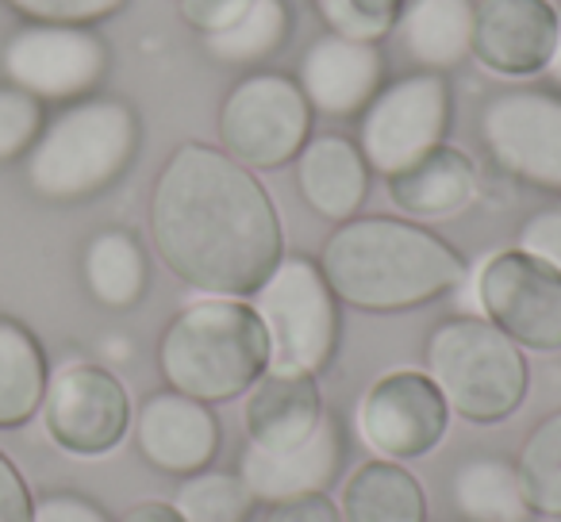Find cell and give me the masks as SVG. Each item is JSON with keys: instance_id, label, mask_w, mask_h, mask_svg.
I'll use <instances>...</instances> for the list:
<instances>
[{"instance_id": "obj_1", "label": "cell", "mask_w": 561, "mask_h": 522, "mask_svg": "<svg viewBox=\"0 0 561 522\" xmlns=\"http://www.w3.org/2000/svg\"><path fill=\"white\" fill-rule=\"evenodd\" d=\"M147 223L162 266L204 297L250 300L285 257L270 188L211 142H181L165 158Z\"/></svg>"}, {"instance_id": "obj_2", "label": "cell", "mask_w": 561, "mask_h": 522, "mask_svg": "<svg viewBox=\"0 0 561 522\" xmlns=\"http://www.w3.org/2000/svg\"><path fill=\"white\" fill-rule=\"evenodd\" d=\"M320 269L339 304L369 315H400L450 297L469 266L454 242L404 216H354L335 223Z\"/></svg>"}, {"instance_id": "obj_3", "label": "cell", "mask_w": 561, "mask_h": 522, "mask_svg": "<svg viewBox=\"0 0 561 522\" xmlns=\"http://www.w3.org/2000/svg\"><path fill=\"white\" fill-rule=\"evenodd\" d=\"M142 147V119L124 96L93 93L47 116L24 158V181L47 204H85L127 177Z\"/></svg>"}, {"instance_id": "obj_4", "label": "cell", "mask_w": 561, "mask_h": 522, "mask_svg": "<svg viewBox=\"0 0 561 522\" xmlns=\"http://www.w3.org/2000/svg\"><path fill=\"white\" fill-rule=\"evenodd\" d=\"M270 366V335L250 300L204 297L185 304L158 338V373L165 388L201 404L247 396Z\"/></svg>"}, {"instance_id": "obj_5", "label": "cell", "mask_w": 561, "mask_h": 522, "mask_svg": "<svg viewBox=\"0 0 561 522\" xmlns=\"http://www.w3.org/2000/svg\"><path fill=\"white\" fill-rule=\"evenodd\" d=\"M423 373L458 419L473 427L512 419L530 388L527 353L484 315H450L423 343Z\"/></svg>"}, {"instance_id": "obj_6", "label": "cell", "mask_w": 561, "mask_h": 522, "mask_svg": "<svg viewBox=\"0 0 561 522\" xmlns=\"http://www.w3.org/2000/svg\"><path fill=\"white\" fill-rule=\"evenodd\" d=\"M250 304L270 335L273 369L320 376L335 361L343 338V304L316 257L285 254Z\"/></svg>"}, {"instance_id": "obj_7", "label": "cell", "mask_w": 561, "mask_h": 522, "mask_svg": "<svg viewBox=\"0 0 561 522\" xmlns=\"http://www.w3.org/2000/svg\"><path fill=\"white\" fill-rule=\"evenodd\" d=\"M316 112L293 73L250 70L219 104V147L254 173L285 170L312 139Z\"/></svg>"}, {"instance_id": "obj_8", "label": "cell", "mask_w": 561, "mask_h": 522, "mask_svg": "<svg viewBox=\"0 0 561 522\" xmlns=\"http://www.w3.org/2000/svg\"><path fill=\"white\" fill-rule=\"evenodd\" d=\"M454 124V89L446 73L412 70L392 78L358 116V150L377 177H397L443 147Z\"/></svg>"}, {"instance_id": "obj_9", "label": "cell", "mask_w": 561, "mask_h": 522, "mask_svg": "<svg viewBox=\"0 0 561 522\" xmlns=\"http://www.w3.org/2000/svg\"><path fill=\"white\" fill-rule=\"evenodd\" d=\"M481 147L515 185L561 196V93L538 85L500 89L484 101Z\"/></svg>"}, {"instance_id": "obj_10", "label": "cell", "mask_w": 561, "mask_h": 522, "mask_svg": "<svg viewBox=\"0 0 561 522\" xmlns=\"http://www.w3.org/2000/svg\"><path fill=\"white\" fill-rule=\"evenodd\" d=\"M112 70V47L96 27L20 24L0 47V73L43 104H73L101 93Z\"/></svg>"}, {"instance_id": "obj_11", "label": "cell", "mask_w": 561, "mask_h": 522, "mask_svg": "<svg viewBox=\"0 0 561 522\" xmlns=\"http://www.w3.org/2000/svg\"><path fill=\"white\" fill-rule=\"evenodd\" d=\"M43 430L70 457H104L131 434V396L108 366L70 361L50 373L43 396Z\"/></svg>"}, {"instance_id": "obj_12", "label": "cell", "mask_w": 561, "mask_h": 522, "mask_svg": "<svg viewBox=\"0 0 561 522\" xmlns=\"http://www.w3.org/2000/svg\"><path fill=\"white\" fill-rule=\"evenodd\" d=\"M473 297L481 315L523 353L561 350V274L515 250L484 257Z\"/></svg>"}, {"instance_id": "obj_13", "label": "cell", "mask_w": 561, "mask_h": 522, "mask_svg": "<svg viewBox=\"0 0 561 522\" xmlns=\"http://www.w3.org/2000/svg\"><path fill=\"white\" fill-rule=\"evenodd\" d=\"M450 404L423 369L381 373L354 407V430L385 461H420L450 434Z\"/></svg>"}, {"instance_id": "obj_14", "label": "cell", "mask_w": 561, "mask_h": 522, "mask_svg": "<svg viewBox=\"0 0 561 522\" xmlns=\"http://www.w3.org/2000/svg\"><path fill=\"white\" fill-rule=\"evenodd\" d=\"M561 9L553 0H477L473 50L484 73L504 81H535L558 47Z\"/></svg>"}, {"instance_id": "obj_15", "label": "cell", "mask_w": 561, "mask_h": 522, "mask_svg": "<svg viewBox=\"0 0 561 522\" xmlns=\"http://www.w3.org/2000/svg\"><path fill=\"white\" fill-rule=\"evenodd\" d=\"M385 81H389V58L381 43L346 39L335 32H323L320 39L308 43L297 70V85L305 89L312 112L328 119L362 116Z\"/></svg>"}, {"instance_id": "obj_16", "label": "cell", "mask_w": 561, "mask_h": 522, "mask_svg": "<svg viewBox=\"0 0 561 522\" xmlns=\"http://www.w3.org/2000/svg\"><path fill=\"white\" fill-rule=\"evenodd\" d=\"M131 430L142 461L170 476H193L201 468H211L224 442L211 404L181 396L173 388L150 392L135 411Z\"/></svg>"}, {"instance_id": "obj_17", "label": "cell", "mask_w": 561, "mask_h": 522, "mask_svg": "<svg viewBox=\"0 0 561 522\" xmlns=\"http://www.w3.org/2000/svg\"><path fill=\"white\" fill-rule=\"evenodd\" d=\"M346 461V430L339 419H323L320 430L305 445L285 453H265L247 445L239 457V476L254 491L257 503H280V499L331 491V484L343 476Z\"/></svg>"}, {"instance_id": "obj_18", "label": "cell", "mask_w": 561, "mask_h": 522, "mask_svg": "<svg viewBox=\"0 0 561 522\" xmlns=\"http://www.w3.org/2000/svg\"><path fill=\"white\" fill-rule=\"evenodd\" d=\"M328 419L320 376L297 373V369H265L257 384L247 392L242 422H247V445L265 453H285L305 445Z\"/></svg>"}, {"instance_id": "obj_19", "label": "cell", "mask_w": 561, "mask_h": 522, "mask_svg": "<svg viewBox=\"0 0 561 522\" xmlns=\"http://www.w3.org/2000/svg\"><path fill=\"white\" fill-rule=\"evenodd\" d=\"M297 188L305 204L328 223H346V219L362 216L369 196V181L374 170L362 158L358 142L351 135L320 131L305 142L297 154Z\"/></svg>"}, {"instance_id": "obj_20", "label": "cell", "mask_w": 561, "mask_h": 522, "mask_svg": "<svg viewBox=\"0 0 561 522\" xmlns=\"http://www.w3.org/2000/svg\"><path fill=\"white\" fill-rule=\"evenodd\" d=\"M389 185V200L412 223H446L458 219L461 211L473 208L477 200V165L466 150L435 147L431 154H423L415 165L400 170L397 177L385 181Z\"/></svg>"}, {"instance_id": "obj_21", "label": "cell", "mask_w": 561, "mask_h": 522, "mask_svg": "<svg viewBox=\"0 0 561 522\" xmlns=\"http://www.w3.org/2000/svg\"><path fill=\"white\" fill-rule=\"evenodd\" d=\"M477 0H408L392 35L412 66L431 73H450L473 50Z\"/></svg>"}, {"instance_id": "obj_22", "label": "cell", "mask_w": 561, "mask_h": 522, "mask_svg": "<svg viewBox=\"0 0 561 522\" xmlns=\"http://www.w3.org/2000/svg\"><path fill=\"white\" fill-rule=\"evenodd\" d=\"M85 292L108 312H131L150 289V257L139 234L127 227H104L81 250Z\"/></svg>"}, {"instance_id": "obj_23", "label": "cell", "mask_w": 561, "mask_h": 522, "mask_svg": "<svg viewBox=\"0 0 561 522\" xmlns=\"http://www.w3.org/2000/svg\"><path fill=\"white\" fill-rule=\"evenodd\" d=\"M343 522H427V491L400 461L369 457L339 491Z\"/></svg>"}, {"instance_id": "obj_24", "label": "cell", "mask_w": 561, "mask_h": 522, "mask_svg": "<svg viewBox=\"0 0 561 522\" xmlns=\"http://www.w3.org/2000/svg\"><path fill=\"white\" fill-rule=\"evenodd\" d=\"M50 361L39 335L27 323L0 315V430L32 422L43 407Z\"/></svg>"}, {"instance_id": "obj_25", "label": "cell", "mask_w": 561, "mask_h": 522, "mask_svg": "<svg viewBox=\"0 0 561 522\" xmlns=\"http://www.w3.org/2000/svg\"><path fill=\"white\" fill-rule=\"evenodd\" d=\"M450 496L466 522H530L515 461L492 457V453L461 461L450 480Z\"/></svg>"}, {"instance_id": "obj_26", "label": "cell", "mask_w": 561, "mask_h": 522, "mask_svg": "<svg viewBox=\"0 0 561 522\" xmlns=\"http://www.w3.org/2000/svg\"><path fill=\"white\" fill-rule=\"evenodd\" d=\"M293 35L289 0H254L239 24L204 39L208 55L224 66H265Z\"/></svg>"}, {"instance_id": "obj_27", "label": "cell", "mask_w": 561, "mask_h": 522, "mask_svg": "<svg viewBox=\"0 0 561 522\" xmlns=\"http://www.w3.org/2000/svg\"><path fill=\"white\" fill-rule=\"evenodd\" d=\"M515 473L530 514L561 522V411H550L523 438Z\"/></svg>"}, {"instance_id": "obj_28", "label": "cell", "mask_w": 561, "mask_h": 522, "mask_svg": "<svg viewBox=\"0 0 561 522\" xmlns=\"http://www.w3.org/2000/svg\"><path fill=\"white\" fill-rule=\"evenodd\" d=\"M254 503L257 499L247 480L224 468H201L193 476H181V488L173 496V507L185 522H250Z\"/></svg>"}, {"instance_id": "obj_29", "label": "cell", "mask_w": 561, "mask_h": 522, "mask_svg": "<svg viewBox=\"0 0 561 522\" xmlns=\"http://www.w3.org/2000/svg\"><path fill=\"white\" fill-rule=\"evenodd\" d=\"M47 127V104L16 85H0V165L20 162Z\"/></svg>"}, {"instance_id": "obj_30", "label": "cell", "mask_w": 561, "mask_h": 522, "mask_svg": "<svg viewBox=\"0 0 561 522\" xmlns=\"http://www.w3.org/2000/svg\"><path fill=\"white\" fill-rule=\"evenodd\" d=\"M24 24H78L96 27L119 16L127 0H4Z\"/></svg>"}, {"instance_id": "obj_31", "label": "cell", "mask_w": 561, "mask_h": 522, "mask_svg": "<svg viewBox=\"0 0 561 522\" xmlns=\"http://www.w3.org/2000/svg\"><path fill=\"white\" fill-rule=\"evenodd\" d=\"M519 250L561 274V208H542L523 219Z\"/></svg>"}, {"instance_id": "obj_32", "label": "cell", "mask_w": 561, "mask_h": 522, "mask_svg": "<svg viewBox=\"0 0 561 522\" xmlns=\"http://www.w3.org/2000/svg\"><path fill=\"white\" fill-rule=\"evenodd\" d=\"M250 4H254V0H178V12H181V20H185V27H193L204 39H211V35L239 24Z\"/></svg>"}, {"instance_id": "obj_33", "label": "cell", "mask_w": 561, "mask_h": 522, "mask_svg": "<svg viewBox=\"0 0 561 522\" xmlns=\"http://www.w3.org/2000/svg\"><path fill=\"white\" fill-rule=\"evenodd\" d=\"M32 522H112V514L81 491H47L35 499Z\"/></svg>"}, {"instance_id": "obj_34", "label": "cell", "mask_w": 561, "mask_h": 522, "mask_svg": "<svg viewBox=\"0 0 561 522\" xmlns=\"http://www.w3.org/2000/svg\"><path fill=\"white\" fill-rule=\"evenodd\" d=\"M32 514H35L32 488H27L16 461L0 450V522H32Z\"/></svg>"}, {"instance_id": "obj_35", "label": "cell", "mask_w": 561, "mask_h": 522, "mask_svg": "<svg viewBox=\"0 0 561 522\" xmlns=\"http://www.w3.org/2000/svg\"><path fill=\"white\" fill-rule=\"evenodd\" d=\"M262 522H343V514H339V503L328 491H312V496L270 503V514Z\"/></svg>"}, {"instance_id": "obj_36", "label": "cell", "mask_w": 561, "mask_h": 522, "mask_svg": "<svg viewBox=\"0 0 561 522\" xmlns=\"http://www.w3.org/2000/svg\"><path fill=\"white\" fill-rule=\"evenodd\" d=\"M354 12V24H358L362 39L381 43L385 35H392L400 12H404L408 0H346Z\"/></svg>"}, {"instance_id": "obj_37", "label": "cell", "mask_w": 561, "mask_h": 522, "mask_svg": "<svg viewBox=\"0 0 561 522\" xmlns=\"http://www.w3.org/2000/svg\"><path fill=\"white\" fill-rule=\"evenodd\" d=\"M119 522H185V519H181L178 507L165 503V499H142V503L127 507V511L119 514Z\"/></svg>"}, {"instance_id": "obj_38", "label": "cell", "mask_w": 561, "mask_h": 522, "mask_svg": "<svg viewBox=\"0 0 561 522\" xmlns=\"http://www.w3.org/2000/svg\"><path fill=\"white\" fill-rule=\"evenodd\" d=\"M542 78H550V89L561 93V32H558V47H553V58H550V66H546Z\"/></svg>"}]
</instances>
